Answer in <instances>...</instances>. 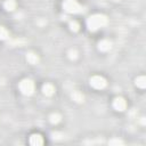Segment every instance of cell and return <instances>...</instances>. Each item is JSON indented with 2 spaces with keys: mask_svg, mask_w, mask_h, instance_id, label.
<instances>
[{
  "mask_svg": "<svg viewBox=\"0 0 146 146\" xmlns=\"http://www.w3.org/2000/svg\"><path fill=\"white\" fill-rule=\"evenodd\" d=\"M106 24H107V17L102 14L92 15L87 21V26L90 31H96V30L105 26Z\"/></svg>",
  "mask_w": 146,
  "mask_h": 146,
  "instance_id": "cell-1",
  "label": "cell"
},
{
  "mask_svg": "<svg viewBox=\"0 0 146 146\" xmlns=\"http://www.w3.org/2000/svg\"><path fill=\"white\" fill-rule=\"evenodd\" d=\"M63 8L68 14H81V13H83V7L76 0H65L63 2Z\"/></svg>",
  "mask_w": 146,
  "mask_h": 146,
  "instance_id": "cell-2",
  "label": "cell"
},
{
  "mask_svg": "<svg viewBox=\"0 0 146 146\" xmlns=\"http://www.w3.org/2000/svg\"><path fill=\"white\" fill-rule=\"evenodd\" d=\"M19 90L22 91L23 95L25 96H30L33 94L34 91V83L32 80L30 79H24L19 82Z\"/></svg>",
  "mask_w": 146,
  "mask_h": 146,
  "instance_id": "cell-3",
  "label": "cell"
},
{
  "mask_svg": "<svg viewBox=\"0 0 146 146\" xmlns=\"http://www.w3.org/2000/svg\"><path fill=\"white\" fill-rule=\"evenodd\" d=\"M90 84H91L95 89H104V88L106 87L107 82H106V80H105L103 76H100V75H95V76H92V78L90 79Z\"/></svg>",
  "mask_w": 146,
  "mask_h": 146,
  "instance_id": "cell-4",
  "label": "cell"
},
{
  "mask_svg": "<svg viewBox=\"0 0 146 146\" xmlns=\"http://www.w3.org/2000/svg\"><path fill=\"white\" fill-rule=\"evenodd\" d=\"M113 107H114L116 111L122 112V111H124V110L127 108V103H125V100H124L122 97H116V98L114 99V102H113Z\"/></svg>",
  "mask_w": 146,
  "mask_h": 146,
  "instance_id": "cell-5",
  "label": "cell"
},
{
  "mask_svg": "<svg viewBox=\"0 0 146 146\" xmlns=\"http://www.w3.org/2000/svg\"><path fill=\"white\" fill-rule=\"evenodd\" d=\"M30 144L33 145V146H40V145L43 144V139H42V137L40 135L34 133V135H32L30 137Z\"/></svg>",
  "mask_w": 146,
  "mask_h": 146,
  "instance_id": "cell-6",
  "label": "cell"
},
{
  "mask_svg": "<svg viewBox=\"0 0 146 146\" xmlns=\"http://www.w3.org/2000/svg\"><path fill=\"white\" fill-rule=\"evenodd\" d=\"M111 47H112V43L108 40H102L98 43V48H99L100 51H108L111 49Z\"/></svg>",
  "mask_w": 146,
  "mask_h": 146,
  "instance_id": "cell-7",
  "label": "cell"
},
{
  "mask_svg": "<svg viewBox=\"0 0 146 146\" xmlns=\"http://www.w3.org/2000/svg\"><path fill=\"white\" fill-rule=\"evenodd\" d=\"M42 91L46 96H52L54 92H55V87L50 83H46L43 87H42Z\"/></svg>",
  "mask_w": 146,
  "mask_h": 146,
  "instance_id": "cell-8",
  "label": "cell"
},
{
  "mask_svg": "<svg viewBox=\"0 0 146 146\" xmlns=\"http://www.w3.org/2000/svg\"><path fill=\"white\" fill-rule=\"evenodd\" d=\"M26 59H27V62H29L30 64H36V63L39 62V57H38V55L34 54V52H29L27 56H26Z\"/></svg>",
  "mask_w": 146,
  "mask_h": 146,
  "instance_id": "cell-9",
  "label": "cell"
},
{
  "mask_svg": "<svg viewBox=\"0 0 146 146\" xmlns=\"http://www.w3.org/2000/svg\"><path fill=\"white\" fill-rule=\"evenodd\" d=\"M72 98H73V100H75V102H78V103H81V102H83V99H84L83 95H82L81 92H79V91H74V92L72 94Z\"/></svg>",
  "mask_w": 146,
  "mask_h": 146,
  "instance_id": "cell-10",
  "label": "cell"
},
{
  "mask_svg": "<svg viewBox=\"0 0 146 146\" xmlns=\"http://www.w3.org/2000/svg\"><path fill=\"white\" fill-rule=\"evenodd\" d=\"M136 84H137L139 88L144 89L145 86H146V79H145V76H138V78L136 79Z\"/></svg>",
  "mask_w": 146,
  "mask_h": 146,
  "instance_id": "cell-11",
  "label": "cell"
},
{
  "mask_svg": "<svg viewBox=\"0 0 146 146\" xmlns=\"http://www.w3.org/2000/svg\"><path fill=\"white\" fill-rule=\"evenodd\" d=\"M5 8L7 10H14L16 8V2L14 0H7L5 2Z\"/></svg>",
  "mask_w": 146,
  "mask_h": 146,
  "instance_id": "cell-12",
  "label": "cell"
},
{
  "mask_svg": "<svg viewBox=\"0 0 146 146\" xmlns=\"http://www.w3.org/2000/svg\"><path fill=\"white\" fill-rule=\"evenodd\" d=\"M49 119H50V122H51L52 124H56V123H58V122L60 121L62 117H60V115H59L58 113H52Z\"/></svg>",
  "mask_w": 146,
  "mask_h": 146,
  "instance_id": "cell-13",
  "label": "cell"
},
{
  "mask_svg": "<svg viewBox=\"0 0 146 146\" xmlns=\"http://www.w3.org/2000/svg\"><path fill=\"white\" fill-rule=\"evenodd\" d=\"M8 36H9V33H8V31L6 30V27L0 26V40H5V39H7Z\"/></svg>",
  "mask_w": 146,
  "mask_h": 146,
  "instance_id": "cell-14",
  "label": "cell"
},
{
  "mask_svg": "<svg viewBox=\"0 0 146 146\" xmlns=\"http://www.w3.org/2000/svg\"><path fill=\"white\" fill-rule=\"evenodd\" d=\"M25 42H26V40L21 38V39H14V40H11L10 41V44L11 46H23Z\"/></svg>",
  "mask_w": 146,
  "mask_h": 146,
  "instance_id": "cell-15",
  "label": "cell"
},
{
  "mask_svg": "<svg viewBox=\"0 0 146 146\" xmlns=\"http://www.w3.org/2000/svg\"><path fill=\"white\" fill-rule=\"evenodd\" d=\"M79 27H80V25H79V23L76 21H71L70 22V29H71V31L76 32L79 30Z\"/></svg>",
  "mask_w": 146,
  "mask_h": 146,
  "instance_id": "cell-16",
  "label": "cell"
},
{
  "mask_svg": "<svg viewBox=\"0 0 146 146\" xmlns=\"http://www.w3.org/2000/svg\"><path fill=\"white\" fill-rule=\"evenodd\" d=\"M108 144L110 145H123V141L120 140V139H117V138H113V139H111L108 141Z\"/></svg>",
  "mask_w": 146,
  "mask_h": 146,
  "instance_id": "cell-17",
  "label": "cell"
},
{
  "mask_svg": "<svg viewBox=\"0 0 146 146\" xmlns=\"http://www.w3.org/2000/svg\"><path fill=\"white\" fill-rule=\"evenodd\" d=\"M68 57H70L71 59H76V57H78V52H76V50L71 49V50L68 51Z\"/></svg>",
  "mask_w": 146,
  "mask_h": 146,
  "instance_id": "cell-18",
  "label": "cell"
},
{
  "mask_svg": "<svg viewBox=\"0 0 146 146\" xmlns=\"http://www.w3.org/2000/svg\"><path fill=\"white\" fill-rule=\"evenodd\" d=\"M114 1H117V0H114Z\"/></svg>",
  "mask_w": 146,
  "mask_h": 146,
  "instance_id": "cell-19",
  "label": "cell"
}]
</instances>
